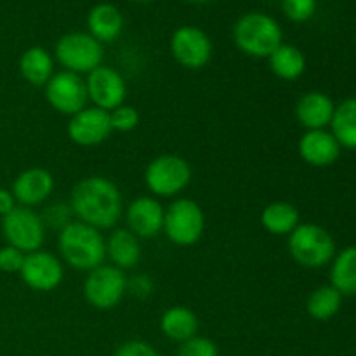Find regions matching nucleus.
<instances>
[{
    "instance_id": "nucleus-1",
    "label": "nucleus",
    "mask_w": 356,
    "mask_h": 356,
    "mask_svg": "<svg viewBox=\"0 0 356 356\" xmlns=\"http://www.w3.org/2000/svg\"><path fill=\"white\" fill-rule=\"evenodd\" d=\"M70 209L76 221L101 229H111L124 214V198L117 184L104 176L80 179L72 190Z\"/></svg>"
},
{
    "instance_id": "nucleus-2",
    "label": "nucleus",
    "mask_w": 356,
    "mask_h": 356,
    "mask_svg": "<svg viewBox=\"0 0 356 356\" xmlns=\"http://www.w3.org/2000/svg\"><path fill=\"white\" fill-rule=\"evenodd\" d=\"M58 249L66 266L79 271H92L106 259V238L94 226L72 221L59 229Z\"/></svg>"
},
{
    "instance_id": "nucleus-3",
    "label": "nucleus",
    "mask_w": 356,
    "mask_h": 356,
    "mask_svg": "<svg viewBox=\"0 0 356 356\" xmlns=\"http://www.w3.org/2000/svg\"><path fill=\"white\" fill-rule=\"evenodd\" d=\"M233 42L249 58L268 59L284 44V31L273 16L252 10L236 19Z\"/></svg>"
},
{
    "instance_id": "nucleus-4",
    "label": "nucleus",
    "mask_w": 356,
    "mask_h": 356,
    "mask_svg": "<svg viewBox=\"0 0 356 356\" xmlns=\"http://www.w3.org/2000/svg\"><path fill=\"white\" fill-rule=\"evenodd\" d=\"M289 254L302 268L316 270L332 263L336 242L325 228L313 222H301L289 235Z\"/></svg>"
},
{
    "instance_id": "nucleus-5",
    "label": "nucleus",
    "mask_w": 356,
    "mask_h": 356,
    "mask_svg": "<svg viewBox=\"0 0 356 356\" xmlns=\"http://www.w3.org/2000/svg\"><path fill=\"white\" fill-rule=\"evenodd\" d=\"M193 177V169L186 159L174 153H163L146 165L145 184L148 191L160 198L177 197L186 190Z\"/></svg>"
},
{
    "instance_id": "nucleus-6",
    "label": "nucleus",
    "mask_w": 356,
    "mask_h": 356,
    "mask_svg": "<svg viewBox=\"0 0 356 356\" xmlns=\"http://www.w3.org/2000/svg\"><path fill=\"white\" fill-rule=\"evenodd\" d=\"M104 47L87 31H70L59 37L54 47V59L76 75H89L103 65Z\"/></svg>"
},
{
    "instance_id": "nucleus-7",
    "label": "nucleus",
    "mask_w": 356,
    "mask_h": 356,
    "mask_svg": "<svg viewBox=\"0 0 356 356\" xmlns=\"http://www.w3.org/2000/svg\"><path fill=\"white\" fill-rule=\"evenodd\" d=\"M205 232L204 209L191 198H177L165 209L163 233L177 247L198 243Z\"/></svg>"
},
{
    "instance_id": "nucleus-8",
    "label": "nucleus",
    "mask_w": 356,
    "mask_h": 356,
    "mask_svg": "<svg viewBox=\"0 0 356 356\" xmlns=\"http://www.w3.org/2000/svg\"><path fill=\"white\" fill-rule=\"evenodd\" d=\"M127 294V277L113 264H101L89 271L83 282V298L99 312H110Z\"/></svg>"
},
{
    "instance_id": "nucleus-9",
    "label": "nucleus",
    "mask_w": 356,
    "mask_h": 356,
    "mask_svg": "<svg viewBox=\"0 0 356 356\" xmlns=\"http://www.w3.org/2000/svg\"><path fill=\"white\" fill-rule=\"evenodd\" d=\"M0 229L7 245L16 247L23 254L40 250L45 242L44 219L30 207L17 205L13 212L3 216Z\"/></svg>"
},
{
    "instance_id": "nucleus-10",
    "label": "nucleus",
    "mask_w": 356,
    "mask_h": 356,
    "mask_svg": "<svg viewBox=\"0 0 356 356\" xmlns=\"http://www.w3.org/2000/svg\"><path fill=\"white\" fill-rule=\"evenodd\" d=\"M169 47L174 61L193 72L205 68L214 54L211 37L202 28L193 26V24H183L176 28L170 37Z\"/></svg>"
},
{
    "instance_id": "nucleus-11",
    "label": "nucleus",
    "mask_w": 356,
    "mask_h": 356,
    "mask_svg": "<svg viewBox=\"0 0 356 356\" xmlns=\"http://www.w3.org/2000/svg\"><path fill=\"white\" fill-rule=\"evenodd\" d=\"M44 96L49 106L65 117H73L87 108L89 103L86 80L82 79V75L66 70L56 72L51 76V80L44 86Z\"/></svg>"
},
{
    "instance_id": "nucleus-12",
    "label": "nucleus",
    "mask_w": 356,
    "mask_h": 356,
    "mask_svg": "<svg viewBox=\"0 0 356 356\" xmlns=\"http://www.w3.org/2000/svg\"><path fill=\"white\" fill-rule=\"evenodd\" d=\"M19 277L28 289L35 292H52L65 278V264L47 250H35L24 256Z\"/></svg>"
},
{
    "instance_id": "nucleus-13",
    "label": "nucleus",
    "mask_w": 356,
    "mask_h": 356,
    "mask_svg": "<svg viewBox=\"0 0 356 356\" xmlns=\"http://www.w3.org/2000/svg\"><path fill=\"white\" fill-rule=\"evenodd\" d=\"M87 96L92 106L99 110L111 111L122 106L127 97V83L125 79L111 66H97L86 79Z\"/></svg>"
},
{
    "instance_id": "nucleus-14",
    "label": "nucleus",
    "mask_w": 356,
    "mask_h": 356,
    "mask_svg": "<svg viewBox=\"0 0 356 356\" xmlns=\"http://www.w3.org/2000/svg\"><path fill=\"white\" fill-rule=\"evenodd\" d=\"M113 129L110 124V113L96 106H87L70 117L66 124V134L70 141L82 148H90L106 141Z\"/></svg>"
},
{
    "instance_id": "nucleus-15",
    "label": "nucleus",
    "mask_w": 356,
    "mask_h": 356,
    "mask_svg": "<svg viewBox=\"0 0 356 356\" xmlns=\"http://www.w3.org/2000/svg\"><path fill=\"white\" fill-rule=\"evenodd\" d=\"M165 209L155 197H138L125 209L127 229L134 233L139 240L155 238L163 232Z\"/></svg>"
},
{
    "instance_id": "nucleus-16",
    "label": "nucleus",
    "mask_w": 356,
    "mask_h": 356,
    "mask_svg": "<svg viewBox=\"0 0 356 356\" xmlns=\"http://www.w3.org/2000/svg\"><path fill=\"white\" fill-rule=\"evenodd\" d=\"M56 188L54 176L44 167H28L13 181L14 198L21 207H35L47 200Z\"/></svg>"
},
{
    "instance_id": "nucleus-17",
    "label": "nucleus",
    "mask_w": 356,
    "mask_h": 356,
    "mask_svg": "<svg viewBox=\"0 0 356 356\" xmlns=\"http://www.w3.org/2000/svg\"><path fill=\"white\" fill-rule=\"evenodd\" d=\"M298 152L308 165L323 169L337 162L341 156V146L332 132L322 129V131H306L299 139Z\"/></svg>"
},
{
    "instance_id": "nucleus-18",
    "label": "nucleus",
    "mask_w": 356,
    "mask_h": 356,
    "mask_svg": "<svg viewBox=\"0 0 356 356\" xmlns=\"http://www.w3.org/2000/svg\"><path fill=\"white\" fill-rule=\"evenodd\" d=\"M334 111H336L334 101L320 90L305 92L296 103V118L306 131H322L329 127Z\"/></svg>"
},
{
    "instance_id": "nucleus-19",
    "label": "nucleus",
    "mask_w": 356,
    "mask_h": 356,
    "mask_svg": "<svg viewBox=\"0 0 356 356\" xmlns=\"http://www.w3.org/2000/svg\"><path fill=\"white\" fill-rule=\"evenodd\" d=\"M124 31V14L117 6L101 2L87 14V33L101 44H111Z\"/></svg>"
},
{
    "instance_id": "nucleus-20",
    "label": "nucleus",
    "mask_w": 356,
    "mask_h": 356,
    "mask_svg": "<svg viewBox=\"0 0 356 356\" xmlns=\"http://www.w3.org/2000/svg\"><path fill=\"white\" fill-rule=\"evenodd\" d=\"M106 257L118 270H131L141 261L139 238L127 228L113 229L106 238Z\"/></svg>"
},
{
    "instance_id": "nucleus-21",
    "label": "nucleus",
    "mask_w": 356,
    "mask_h": 356,
    "mask_svg": "<svg viewBox=\"0 0 356 356\" xmlns=\"http://www.w3.org/2000/svg\"><path fill=\"white\" fill-rule=\"evenodd\" d=\"M19 75L23 76L24 82L33 87H44L54 75V58L47 49L40 45L28 47L17 61Z\"/></svg>"
},
{
    "instance_id": "nucleus-22",
    "label": "nucleus",
    "mask_w": 356,
    "mask_h": 356,
    "mask_svg": "<svg viewBox=\"0 0 356 356\" xmlns=\"http://www.w3.org/2000/svg\"><path fill=\"white\" fill-rule=\"evenodd\" d=\"M160 330L174 343H186L198 332V316L186 306H170L160 318Z\"/></svg>"
},
{
    "instance_id": "nucleus-23",
    "label": "nucleus",
    "mask_w": 356,
    "mask_h": 356,
    "mask_svg": "<svg viewBox=\"0 0 356 356\" xmlns=\"http://www.w3.org/2000/svg\"><path fill=\"white\" fill-rule=\"evenodd\" d=\"M261 226L271 235H291L301 225V214L298 207L289 202H271L261 212Z\"/></svg>"
},
{
    "instance_id": "nucleus-24",
    "label": "nucleus",
    "mask_w": 356,
    "mask_h": 356,
    "mask_svg": "<svg viewBox=\"0 0 356 356\" xmlns=\"http://www.w3.org/2000/svg\"><path fill=\"white\" fill-rule=\"evenodd\" d=\"M268 66L277 79L294 82L306 72V56L299 47L292 44H282L268 58Z\"/></svg>"
},
{
    "instance_id": "nucleus-25",
    "label": "nucleus",
    "mask_w": 356,
    "mask_h": 356,
    "mask_svg": "<svg viewBox=\"0 0 356 356\" xmlns=\"http://www.w3.org/2000/svg\"><path fill=\"white\" fill-rule=\"evenodd\" d=\"M330 285L339 291L343 298H356V245L346 247L334 256Z\"/></svg>"
},
{
    "instance_id": "nucleus-26",
    "label": "nucleus",
    "mask_w": 356,
    "mask_h": 356,
    "mask_svg": "<svg viewBox=\"0 0 356 356\" xmlns=\"http://www.w3.org/2000/svg\"><path fill=\"white\" fill-rule=\"evenodd\" d=\"M330 132L341 148L356 149V97H348L336 106Z\"/></svg>"
},
{
    "instance_id": "nucleus-27",
    "label": "nucleus",
    "mask_w": 356,
    "mask_h": 356,
    "mask_svg": "<svg viewBox=\"0 0 356 356\" xmlns=\"http://www.w3.org/2000/svg\"><path fill=\"white\" fill-rule=\"evenodd\" d=\"M341 306H343V296L339 291L332 287V285H320L318 289L309 294L308 301H306V312L313 320L318 322H327V320L334 318L339 313Z\"/></svg>"
},
{
    "instance_id": "nucleus-28",
    "label": "nucleus",
    "mask_w": 356,
    "mask_h": 356,
    "mask_svg": "<svg viewBox=\"0 0 356 356\" xmlns=\"http://www.w3.org/2000/svg\"><path fill=\"white\" fill-rule=\"evenodd\" d=\"M318 9L316 0H282V10L292 23H306Z\"/></svg>"
},
{
    "instance_id": "nucleus-29",
    "label": "nucleus",
    "mask_w": 356,
    "mask_h": 356,
    "mask_svg": "<svg viewBox=\"0 0 356 356\" xmlns=\"http://www.w3.org/2000/svg\"><path fill=\"white\" fill-rule=\"evenodd\" d=\"M110 113L111 129L117 132H132L139 125V113L134 106L122 104L115 110L108 111Z\"/></svg>"
},
{
    "instance_id": "nucleus-30",
    "label": "nucleus",
    "mask_w": 356,
    "mask_h": 356,
    "mask_svg": "<svg viewBox=\"0 0 356 356\" xmlns=\"http://www.w3.org/2000/svg\"><path fill=\"white\" fill-rule=\"evenodd\" d=\"M177 356H219V350L212 339L195 336L193 339L181 344Z\"/></svg>"
},
{
    "instance_id": "nucleus-31",
    "label": "nucleus",
    "mask_w": 356,
    "mask_h": 356,
    "mask_svg": "<svg viewBox=\"0 0 356 356\" xmlns=\"http://www.w3.org/2000/svg\"><path fill=\"white\" fill-rule=\"evenodd\" d=\"M24 256L21 250H17L13 245H3L0 247V271L2 273H19L21 266L24 263Z\"/></svg>"
},
{
    "instance_id": "nucleus-32",
    "label": "nucleus",
    "mask_w": 356,
    "mask_h": 356,
    "mask_svg": "<svg viewBox=\"0 0 356 356\" xmlns=\"http://www.w3.org/2000/svg\"><path fill=\"white\" fill-rule=\"evenodd\" d=\"M115 356H159L155 348L146 341L132 339L117 348Z\"/></svg>"
},
{
    "instance_id": "nucleus-33",
    "label": "nucleus",
    "mask_w": 356,
    "mask_h": 356,
    "mask_svg": "<svg viewBox=\"0 0 356 356\" xmlns=\"http://www.w3.org/2000/svg\"><path fill=\"white\" fill-rule=\"evenodd\" d=\"M70 214H73L72 209H70V205L54 204V205H51V209H47V212H45V216L42 219H44V225L47 222V225L58 226V228L61 229V228H65L68 222H72Z\"/></svg>"
},
{
    "instance_id": "nucleus-34",
    "label": "nucleus",
    "mask_w": 356,
    "mask_h": 356,
    "mask_svg": "<svg viewBox=\"0 0 356 356\" xmlns=\"http://www.w3.org/2000/svg\"><path fill=\"white\" fill-rule=\"evenodd\" d=\"M127 292H131L136 298H148L153 292V282L148 275H138L132 280L127 278Z\"/></svg>"
},
{
    "instance_id": "nucleus-35",
    "label": "nucleus",
    "mask_w": 356,
    "mask_h": 356,
    "mask_svg": "<svg viewBox=\"0 0 356 356\" xmlns=\"http://www.w3.org/2000/svg\"><path fill=\"white\" fill-rule=\"evenodd\" d=\"M17 207V202L14 198L13 191L9 188H0V218L7 216Z\"/></svg>"
},
{
    "instance_id": "nucleus-36",
    "label": "nucleus",
    "mask_w": 356,
    "mask_h": 356,
    "mask_svg": "<svg viewBox=\"0 0 356 356\" xmlns=\"http://www.w3.org/2000/svg\"><path fill=\"white\" fill-rule=\"evenodd\" d=\"M186 2H190V3H207V2H211V0H186Z\"/></svg>"
},
{
    "instance_id": "nucleus-37",
    "label": "nucleus",
    "mask_w": 356,
    "mask_h": 356,
    "mask_svg": "<svg viewBox=\"0 0 356 356\" xmlns=\"http://www.w3.org/2000/svg\"><path fill=\"white\" fill-rule=\"evenodd\" d=\"M132 2H138V3H146V2H153V0H132Z\"/></svg>"
}]
</instances>
